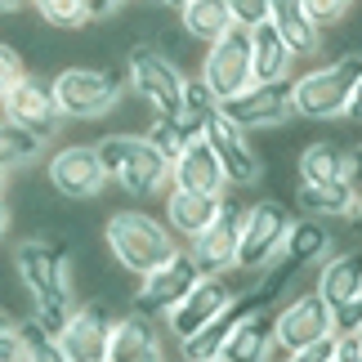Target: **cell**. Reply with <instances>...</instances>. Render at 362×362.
Returning a JSON list of instances; mask_svg holds the SVG:
<instances>
[{"label": "cell", "mask_w": 362, "mask_h": 362, "mask_svg": "<svg viewBox=\"0 0 362 362\" xmlns=\"http://www.w3.org/2000/svg\"><path fill=\"white\" fill-rule=\"evenodd\" d=\"M18 76H23V59H18V49L0 40V94H5Z\"/></svg>", "instance_id": "f35d334b"}, {"label": "cell", "mask_w": 362, "mask_h": 362, "mask_svg": "<svg viewBox=\"0 0 362 362\" xmlns=\"http://www.w3.org/2000/svg\"><path fill=\"white\" fill-rule=\"evenodd\" d=\"M282 255L296 259L300 269H309V264H327V259H331V233L317 224V219H296Z\"/></svg>", "instance_id": "f1b7e54d"}, {"label": "cell", "mask_w": 362, "mask_h": 362, "mask_svg": "<svg viewBox=\"0 0 362 362\" xmlns=\"http://www.w3.org/2000/svg\"><path fill=\"white\" fill-rule=\"evenodd\" d=\"M291 211L282 202H255L242 219V242H238V269L242 273H264L269 264L286 250L291 238Z\"/></svg>", "instance_id": "8992f818"}, {"label": "cell", "mask_w": 362, "mask_h": 362, "mask_svg": "<svg viewBox=\"0 0 362 362\" xmlns=\"http://www.w3.org/2000/svg\"><path fill=\"white\" fill-rule=\"evenodd\" d=\"M344 117L362 121V76H358V86H354V99H349V112H344Z\"/></svg>", "instance_id": "f6af8a7d"}, {"label": "cell", "mask_w": 362, "mask_h": 362, "mask_svg": "<svg viewBox=\"0 0 362 362\" xmlns=\"http://www.w3.org/2000/svg\"><path fill=\"white\" fill-rule=\"evenodd\" d=\"M148 144H152V148H157L165 161L175 165V161H179V157H184V152H188L192 134H188V130H184V125H179V121H170V117H157V121L148 125Z\"/></svg>", "instance_id": "836d02e7"}, {"label": "cell", "mask_w": 362, "mask_h": 362, "mask_svg": "<svg viewBox=\"0 0 362 362\" xmlns=\"http://www.w3.org/2000/svg\"><path fill=\"white\" fill-rule=\"evenodd\" d=\"M336 336V309L317 296H296V300H286L282 309L273 313V344L282 354H300V349H309V344L317 340H331Z\"/></svg>", "instance_id": "9c48e42d"}, {"label": "cell", "mask_w": 362, "mask_h": 362, "mask_svg": "<svg viewBox=\"0 0 362 362\" xmlns=\"http://www.w3.org/2000/svg\"><path fill=\"white\" fill-rule=\"evenodd\" d=\"M242 219H246V206H242V202H233V197H224V202H219L215 224L206 228L197 242H188V255L197 259L202 277H224L228 269H238Z\"/></svg>", "instance_id": "7c38bea8"}, {"label": "cell", "mask_w": 362, "mask_h": 362, "mask_svg": "<svg viewBox=\"0 0 362 362\" xmlns=\"http://www.w3.org/2000/svg\"><path fill=\"white\" fill-rule=\"evenodd\" d=\"M0 117L18 121L23 130H32L36 139H54V130H59V121H63L59 103H54V86L32 76V72H23L0 94Z\"/></svg>", "instance_id": "4fadbf2b"}, {"label": "cell", "mask_w": 362, "mask_h": 362, "mask_svg": "<svg viewBox=\"0 0 362 362\" xmlns=\"http://www.w3.org/2000/svg\"><path fill=\"white\" fill-rule=\"evenodd\" d=\"M296 206L304 219H349L358 211L349 184H327V188H313V184H300L296 192Z\"/></svg>", "instance_id": "83f0119b"}, {"label": "cell", "mask_w": 362, "mask_h": 362, "mask_svg": "<svg viewBox=\"0 0 362 362\" xmlns=\"http://www.w3.org/2000/svg\"><path fill=\"white\" fill-rule=\"evenodd\" d=\"M206 362H219V358H206Z\"/></svg>", "instance_id": "f5cc1de1"}, {"label": "cell", "mask_w": 362, "mask_h": 362, "mask_svg": "<svg viewBox=\"0 0 362 362\" xmlns=\"http://www.w3.org/2000/svg\"><path fill=\"white\" fill-rule=\"evenodd\" d=\"M9 224H13V215H9V202L0 197V242H5V233H9Z\"/></svg>", "instance_id": "bcb514c9"}, {"label": "cell", "mask_w": 362, "mask_h": 362, "mask_svg": "<svg viewBox=\"0 0 362 362\" xmlns=\"http://www.w3.org/2000/svg\"><path fill=\"white\" fill-rule=\"evenodd\" d=\"M358 358H362V331H358Z\"/></svg>", "instance_id": "816d5d0a"}, {"label": "cell", "mask_w": 362, "mask_h": 362, "mask_svg": "<svg viewBox=\"0 0 362 362\" xmlns=\"http://www.w3.org/2000/svg\"><path fill=\"white\" fill-rule=\"evenodd\" d=\"M112 313L103 309V304H81L72 309V317L63 322V331L54 340H59V349L72 358V362H107V344H112Z\"/></svg>", "instance_id": "9a60e30c"}, {"label": "cell", "mask_w": 362, "mask_h": 362, "mask_svg": "<svg viewBox=\"0 0 362 362\" xmlns=\"http://www.w3.org/2000/svg\"><path fill=\"white\" fill-rule=\"evenodd\" d=\"M224 117L238 125V130H269V125L291 121L296 117V76L250 86L246 94L224 103Z\"/></svg>", "instance_id": "8fae6325"}, {"label": "cell", "mask_w": 362, "mask_h": 362, "mask_svg": "<svg viewBox=\"0 0 362 362\" xmlns=\"http://www.w3.org/2000/svg\"><path fill=\"white\" fill-rule=\"evenodd\" d=\"M296 170H300V184H313V188L344 184V175H349V148L331 144V139H317V144H309L300 152Z\"/></svg>", "instance_id": "cb8c5ba5"}, {"label": "cell", "mask_w": 362, "mask_h": 362, "mask_svg": "<svg viewBox=\"0 0 362 362\" xmlns=\"http://www.w3.org/2000/svg\"><path fill=\"white\" fill-rule=\"evenodd\" d=\"M13 269L27 296L36 304V322L59 336L63 322L72 317V282H67V250L59 242H23L13 250Z\"/></svg>", "instance_id": "6da1fadb"}, {"label": "cell", "mask_w": 362, "mask_h": 362, "mask_svg": "<svg viewBox=\"0 0 362 362\" xmlns=\"http://www.w3.org/2000/svg\"><path fill=\"white\" fill-rule=\"evenodd\" d=\"M219 202H224V197H211V192L170 188V197H165V224H170V233H175V238H184V242H197L202 233L215 224V215H219Z\"/></svg>", "instance_id": "d6986e66"}, {"label": "cell", "mask_w": 362, "mask_h": 362, "mask_svg": "<svg viewBox=\"0 0 362 362\" xmlns=\"http://www.w3.org/2000/svg\"><path fill=\"white\" fill-rule=\"evenodd\" d=\"M197 139H206L211 144V152L219 157V165H224V175H228V184H255V179L264 175V165H259V152L250 148V139H246V130H238L228 117H224V103H219V112L202 125V134Z\"/></svg>", "instance_id": "5bb4252c"}, {"label": "cell", "mask_w": 362, "mask_h": 362, "mask_svg": "<svg viewBox=\"0 0 362 362\" xmlns=\"http://www.w3.org/2000/svg\"><path fill=\"white\" fill-rule=\"evenodd\" d=\"M27 5H32L49 27H59V32H76V27H86L94 18L86 0H27Z\"/></svg>", "instance_id": "d6a6232c"}, {"label": "cell", "mask_w": 362, "mask_h": 362, "mask_svg": "<svg viewBox=\"0 0 362 362\" xmlns=\"http://www.w3.org/2000/svg\"><path fill=\"white\" fill-rule=\"evenodd\" d=\"M170 184L175 188H192V192H211V197H224V165H219V157L211 152V144L206 139H192L188 152L170 165Z\"/></svg>", "instance_id": "ffe728a7"}, {"label": "cell", "mask_w": 362, "mask_h": 362, "mask_svg": "<svg viewBox=\"0 0 362 362\" xmlns=\"http://www.w3.org/2000/svg\"><path fill=\"white\" fill-rule=\"evenodd\" d=\"M362 331V296L354 304H344V309H336V336H358Z\"/></svg>", "instance_id": "ab89813d"}, {"label": "cell", "mask_w": 362, "mask_h": 362, "mask_svg": "<svg viewBox=\"0 0 362 362\" xmlns=\"http://www.w3.org/2000/svg\"><path fill=\"white\" fill-rule=\"evenodd\" d=\"M107 362H165V344H161V331L152 327V317H144V313L117 317Z\"/></svg>", "instance_id": "ac0fdd59"}, {"label": "cell", "mask_w": 362, "mask_h": 362, "mask_svg": "<svg viewBox=\"0 0 362 362\" xmlns=\"http://www.w3.org/2000/svg\"><path fill=\"white\" fill-rule=\"evenodd\" d=\"M358 76H362V54H344V59L327 63V67H309L304 76H296V117L304 121L344 117Z\"/></svg>", "instance_id": "277c9868"}, {"label": "cell", "mask_w": 362, "mask_h": 362, "mask_svg": "<svg viewBox=\"0 0 362 362\" xmlns=\"http://www.w3.org/2000/svg\"><path fill=\"white\" fill-rule=\"evenodd\" d=\"M49 184L59 188L63 197H76V202L94 197V192L107 184L99 148H94V144H67V148H59L49 157Z\"/></svg>", "instance_id": "2e32d148"}, {"label": "cell", "mask_w": 362, "mask_h": 362, "mask_svg": "<svg viewBox=\"0 0 362 362\" xmlns=\"http://www.w3.org/2000/svg\"><path fill=\"white\" fill-rule=\"evenodd\" d=\"M304 13H309V23L317 27V32H327V27L344 23V13H349L354 0H300Z\"/></svg>", "instance_id": "8d00e7d4"}, {"label": "cell", "mask_w": 362, "mask_h": 362, "mask_svg": "<svg viewBox=\"0 0 362 362\" xmlns=\"http://www.w3.org/2000/svg\"><path fill=\"white\" fill-rule=\"evenodd\" d=\"M5 188H9V170L0 165V197H5Z\"/></svg>", "instance_id": "681fc988"}, {"label": "cell", "mask_w": 362, "mask_h": 362, "mask_svg": "<svg viewBox=\"0 0 362 362\" xmlns=\"http://www.w3.org/2000/svg\"><path fill=\"white\" fill-rule=\"evenodd\" d=\"M125 76H130L134 94L144 99L157 117H170L179 121L184 117V90H188V76L165 59L161 49L152 45H134L130 59H125Z\"/></svg>", "instance_id": "5b68a950"}, {"label": "cell", "mask_w": 362, "mask_h": 362, "mask_svg": "<svg viewBox=\"0 0 362 362\" xmlns=\"http://www.w3.org/2000/svg\"><path fill=\"white\" fill-rule=\"evenodd\" d=\"M233 5V18H238L242 32H255V27L269 23V0H228Z\"/></svg>", "instance_id": "74e56055"}, {"label": "cell", "mask_w": 362, "mask_h": 362, "mask_svg": "<svg viewBox=\"0 0 362 362\" xmlns=\"http://www.w3.org/2000/svg\"><path fill=\"white\" fill-rule=\"evenodd\" d=\"M269 354H273V317L246 313L242 322L233 327V336L224 340L219 362H269Z\"/></svg>", "instance_id": "603a6c76"}, {"label": "cell", "mask_w": 362, "mask_h": 362, "mask_svg": "<svg viewBox=\"0 0 362 362\" xmlns=\"http://www.w3.org/2000/svg\"><path fill=\"white\" fill-rule=\"evenodd\" d=\"M269 23L277 27V36L291 45L296 59H304V54H313L322 45V32L309 23V13H304L300 0H269Z\"/></svg>", "instance_id": "484cf974"}, {"label": "cell", "mask_w": 362, "mask_h": 362, "mask_svg": "<svg viewBox=\"0 0 362 362\" xmlns=\"http://www.w3.org/2000/svg\"><path fill=\"white\" fill-rule=\"evenodd\" d=\"M246 313H264V309H255V300H233L224 313L215 317L211 327H202L197 336H188V340H179V354H184V362H206V358H219V349H224V340L233 336V327L242 322Z\"/></svg>", "instance_id": "7402d4cb"}, {"label": "cell", "mask_w": 362, "mask_h": 362, "mask_svg": "<svg viewBox=\"0 0 362 362\" xmlns=\"http://www.w3.org/2000/svg\"><path fill=\"white\" fill-rule=\"evenodd\" d=\"M161 5H165V9H175V13H184V9L192 5V0H161Z\"/></svg>", "instance_id": "c3c4849f"}, {"label": "cell", "mask_w": 362, "mask_h": 362, "mask_svg": "<svg viewBox=\"0 0 362 362\" xmlns=\"http://www.w3.org/2000/svg\"><path fill=\"white\" fill-rule=\"evenodd\" d=\"M336 344H340V336L317 340V344H309V349H300V354H286V362H331L336 358Z\"/></svg>", "instance_id": "60d3db41"}, {"label": "cell", "mask_w": 362, "mask_h": 362, "mask_svg": "<svg viewBox=\"0 0 362 362\" xmlns=\"http://www.w3.org/2000/svg\"><path fill=\"white\" fill-rule=\"evenodd\" d=\"M107 246L121 269H130L134 277L157 273L179 255V238L170 233V224L148 211H117L107 219Z\"/></svg>", "instance_id": "7a4b0ae2"}, {"label": "cell", "mask_w": 362, "mask_h": 362, "mask_svg": "<svg viewBox=\"0 0 362 362\" xmlns=\"http://www.w3.org/2000/svg\"><path fill=\"white\" fill-rule=\"evenodd\" d=\"M215 112H219V99H215L211 90H206V81H202V76H192V81H188V90H184V117H179V125H184V130L197 139V134H202V125L211 121Z\"/></svg>", "instance_id": "1f68e13d"}, {"label": "cell", "mask_w": 362, "mask_h": 362, "mask_svg": "<svg viewBox=\"0 0 362 362\" xmlns=\"http://www.w3.org/2000/svg\"><path fill=\"white\" fill-rule=\"evenodd\" d=\"M349 219H354V228H358V233H362V206H358V211H354V215H349Z\"/></svg>", "instance_id": "f907efd6"}, {"label": "cell", "mask_w": 362, "mask_h": 362, "mask_svg": "<svg viewBox=\"0 0 362 362\" xmlns=\"http://www.w3.org/2000/svg\"><path fill=\"white\" fill-rule=\"evenodd\" d=\"M179 18H184V32L197 36L202 45H215V40H224L233 27H238L228 0H192V5L179 13Z\"/></svg>", "instance_id": "4316f807"}, {"label": "cell", "mask_w": 362, "mask_h": 362, "mask_svg": "<svg viewBox=\"0 0 362 362\" xmlns=\"http://www.w3.org/2000/svg\"><path fill=\"white\" fill-rule=\"evenodd\" d=\"M344 184H349L354 202L362 206V148H354V152H349V175H344Z\"/></svg>", "instance_id": "b9f144b4"}, {"label": "cell", "mask_w": 362, "mask_h": 362, "mask_svg": "<svg viewBox=\"0 0 362 362\" xmlns=\"http://www.w3.org/2000/svg\"><path fill=\"white\" fill-rule=\"evenodd\" d=\"M40 148H45V139H36L32 130H23L18 121L0 117V165H5V170H18V165H27Z\"/></svg>", "instance_id": "f546056e"}, {"label": "cell", "mask_w": 362, "mask_h": 362, "mask_svg": "<svg viewBox=\"0 0 362 362\" xmlns=\"http://www.w3.org/2000/svg\"><path fill=\"white\" fill-rule=\"evenodd\" d=\"M202 81H206V90H211L219 103L238 99V94H246L250 86H255V67H250V32L233 27L224 40L206 45Z\"/></svg>", "instance_id": "ba28073f"}, {"label": "cell", "mask_w": 362, "mask_h": 362, "mask_svg": "<svg viewBox=\"0 0 362 362\" xmlns=\"http://www.w3.org/2000/svg\"><path fill=\"white\" fill-rule=\"evenodd\" d=\"M358 362H362V358H358Z\"/></svg>", "instance_id": "db71d44e"}, {"label": "cell", "mask_w": 362, "mask_h": 362, "mask_svg": "<svg viewBox=\"0 0 362 362\" xmlns=\"http://www.w3.org/2000/svg\"><path fill=\"white\" fill-rule=\"evenodd\" d=\"M300 273H304V269H300L296 259L277 255V259L269 264V269H264V277H259V286H255V296H250V300H255V309H269V304H277V300L286 296V286L296 282Z\"/></svg>", "instance_id": "4dcf8cb0"}, {"label": "cell", "mask_w": 362, "mask_h": 362, "mask_svg": "<svg viewBox=\"0 0 362 362\" xmlns=\"http://www.w3.org/2000/svg\"><path fill=\"white\" fill-rule=\"evenodd\" d=\"M228 304H233V286L224 282V277H202V282L175 304V313L165 317V322H170L175 340H188V336H197L202 327H211Z\"/></svg>", "instance_id": "e0dca14e"}, {"label": "cell", "mask_w": 362, "mask_h": 362, "mask_svg": "<svg viewBox=\"0 0 362 362\" xmlns=\"http://www.w3.org/2000/svg\"><path fill=\"white\" fill-rule=\"evenodd\" d=\"M202 282V269H197V259L188 255V250H179V255L170 264H161L157 273H148V277H139V291H134V313H144V317H170L175 313V304L188 296L192 286Z\"/></svg>", "instance_id": "30bf717a"}, {"label": "cell", "mask_w": 362, "mask_h": 362, "mask_svg": "<svg viewBox=\"0 0 362 362\" xmlns=\"http://www.w3.org/2000/svg\"><path fill=\"white\" fill-rule=\"evenodd\" d=\"M23 336H27V362H72V358L59 349L54 331H45L36 317H32V322H23Z\"/></svg>", "instance_id": "e575fe53"}, {"label": "cell", "mask_w": 362, "mask_h": 362, "mask_svg": "<svg viewBox=\"0 0 362 362\" xmlns=\"http://www.w3.org/2000/svg\"><path fill=\"white\" fill-rule=\"evenodd\" d=\"M291 63H296V54H291V45L277 36L273 23H264V27L250 32V67H255V86H264V81H286Z\"/></svg>", "instance_id": "d4e9b609"}, {"label": "cell", "mask_w": 362, "mask_h": 362, "mask_svg": "<svg viewBox=\"0 0 362 362\" xmlns=\"http://www.w3.org/2000/svg\"><path fill=\"white\" fill-rule=\"evenodd\" d=\"M331 362H358V336H340L336 358H331Z\"/></svg>", "instance_id": "ee69618b"}, {"label": "cell", "mask_w": 362, "mask_h": 362, "mask_svg": "<svg viewBox=\"0 0 362 362\" xmlns=\"http://www.w3.org/2000/svg\"><path fill=\"white\" fill-rule=\"evenodd\" d=\"M18 9H27V0H0V13H18Z\"/></svg>", "instance_id": "7dc6e473"}, {"label": "cell", "mask_w": 362, "mask_h": 362, "mask_svg": "<svg viewBox=\"0 0 362 362\" xmlns=\"http://www.w3.org/2000/svg\"><path fill=\"white\" fill-rule=\"evenodd\" d=\"M94 148H99L103 175L134 197H152L170 184V161L148 144V134H107Z\"/></svg>", "instance_id": "3957f363"}, {"label": "cell", "mask_w": 362, "mask_h": 362, "mask_svg": "<svg viewBox=\"0 0 362 362\" xmlns=\"http://www.w3.org/2000/svg\"><path fill=\"white\" fill-rule=\"evenodd\" d=\"M54 86V103L63 117L76 121H94L103 112H112V103L121 99V76L117 72H99V67H67L49 81Z\"/></svg>", "instance_id": "52a82bcc"}, {"label": "cell", "mask_w": 362, "mask_h": 362, "mask_svg": "<svg viewBox=\"0 0 362 362\" xmlns=\"http://www.w3.org/2000/svg\"><path fill=\"white\" fill-rule=\"evenodd\" d=\"M86 5H90L94 18H112V13H121L125 5H130V0H86Z\"/></svg>", "instance_id": "7bdbcfd3"}, {"label": "cell", "mask_w": 362, "mask_h": 362, "mask_svg": "<svg viewBox=\"0 0 362 362\" xmlns=\"http://www.w3.org/2000/svg\"><path fill=\"white\" fill-rule=\"evenodd\" d=\"M0 362H27V336L13 313L0 309Z\"/></svg>", "instance_id": "d590c367"}, {"label": "cell", "mask_w": 362, "mask_h": 362, "mask_svg": "<svg viewBox=\"0 0 362 362\" xmlns=\"http://www.w3.org/2000/svg\"><path fill=\"white\" fill-rule=\"evenodd\" d=\"M317 296L331 309H344L362 296V250H340L317 269Z\"/></svg>", "instance_id": "44dd1931"}]
</instances>
